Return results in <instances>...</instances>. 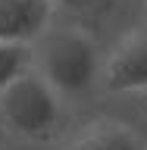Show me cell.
Listing matches in <instances>:
<instances>
[{"instance_id":"6da1fadb","label":"cell","mask_w":147,"mask_h":150,"mask_svg":"<svg viewBox=\"0 0 147 150\" xmlns=\"http://www.w3.org/2000/svg\"><path fill=\"white\" fill-rule=\"evenodd\" d=\"M31 66L53 84L56 94H82L88 91L100 72L97 44L85 28L75 25H47L31 44Z\"/></svg>"},{"instance_id":"7a4b0ae2","label":"cell","mask_w":147,"mask_h":150,"mask_svg":"<svg viewBox=\"0 0 147 150\" xmlns=\"http://www.w3.org/2000/svg\"><path fill=\"white\" fill-rule=\"evenodd\" d=\"M0 116L9 128H16L25 138H44L50 134L60 119L56 91L35 66L13 78L0 91Z\"/></svg>"},{"instance_id":"3957f363","label":"cell","mask_w":147,"mask_h":150,"mask_svg":"<svg viewBox=\"0 0 147 150\" xmlns=\"http://www.w3.org/2000/svg\"><path fill=\"white\" fill-rule=\"evenodd\" d=\"M100 78L110 91H141L147 88V25L131 28L113 47L100 66Z\"/></svg>"},{"instance_id":"277c9868","label":"cell","mask_w":147,"mask_h":150,"mask_svg":"<svg viewBox=\"0 0 147 150\" xmlns=\"http://www.w3.org/2000/svg\"><path fill=\"white\" fill-rule=\"evenodd\" d=\"M56 0H0V41L35 44L53 22Z\"/></svg>"},{"instance_id":"5b68a950","label":"cell","mask_w":147,"mask_h":150,"mask_svg":"<svg viewBox=\"0 0 147 150\" xmlns=\"http://www.w3.org/2000/svg\"><path fill=\"white\" fill-rule=\"evenodd\" d=\"M66 150H147L141 134L122 122H94Z\"/></svg>"},{"instance_id":"8992f818","label":"cell","mask_w":147,"mask_h":150,"mask_svg":"<svg viewBox=\"0 0 147 150\" xmlns=\"http://www.w3.org/2000/svg\"><path fill=\"white\" fill-rule=\"evenodd\" d=\"M31 69V44H16V41H0V91L13 78Z\"/></svg>"},{"instance_id":"52a82bcc","label":"cell","mask_w":147,"mask_h":150,"mask_svg":"<svg viewBox=\"0 0 147 150\" xmlns=\"http://www.w3.org/2000/svg\"><path fill=\"white\" fill-rule=\"evenodd\" d=\"M56 3H66V6H75V9H88L94 3H100V0H56Z\"/></svg>"}]
</instances>
